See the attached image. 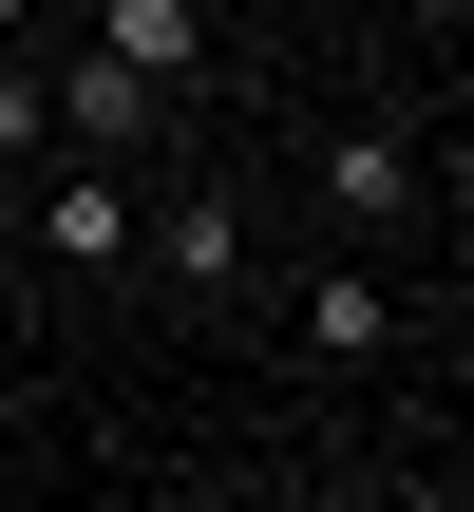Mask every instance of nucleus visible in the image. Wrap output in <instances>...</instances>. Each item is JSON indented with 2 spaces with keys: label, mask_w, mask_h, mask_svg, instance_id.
<instances>
[{
  "label": "nucleus",
  "mask_w": 474,
  "mask_h": 512,
  "mask_svg": "<svg viewBox=\"0 0 474 512\" xmlns=\"http://www.w3.org/2000/svg\"><path fill=\"white\" fill-rule=\"evenodd\" d=\"M0 152H19V171L57 152V114H38V38H0Z\"/></svg>",
  "instance_id": "nucleus-7"
},
{
  "label": "nucleus",
  "mask_w": 474,
  "mask_h": 512,
  "mask_svg": "<svg viewBox=\"0 0 474 512\" xmlns=\"http://www.w3.org/2000/svg\"><path fill=\"white\" fill-rule=\"evenodd\" d=\"M171 285H247V190H171Z\"/></svg>",
  "instance_id": "nucleus-6"
},
{
  "label": "nucleus",
  "mask_w": 474,
  "mask_h": 512,
  "mask_svg": "<svg viewBox=\"0 0 474 512\" xmlns=\"http://www.w3.org/2000/svg\"><path fill=\"white\" fill-rule=\"evenodd\" d=\"M19 228H38V266H57V285L133 266V152H76V171H57V190H38Z\"/></svg>",
  "instance_id": "nucleus-2"
},
{
  "label": "nucleus",
  "mask_w": 474,
  "mask_h": 512,
  "mask_svg": "<svg viewBox=\"0 0 474 512\" xmlns=\"http://www.w3.org/2000/svg\"><path fill=\"white\" fill-rule=\"evenodd\" d=\"M95 38H114L152 95H190V76H209V0H95Z\"/></svg>",
  "instance_id": "nucleus-4"
},
{
  "label": "nucleus",
  "mask_w": 474,
  "mask_h": 512,
  "mask_svg": "<svg viewBox=\"0 0 474 512\" xmlns=\"http://www.w3.org/2000/svg\"><path fill=\"white\" fill-rule=\"evenodd\" d=\"M380 342H399V285H380V266H323V285H304V361L342 380V361H380Z\"/></svg>",
  "instance_id": "nucleus-3"
},
{
  "label": "nucleus",
  "mask_w": 474,
  "mask_h": 512,
  "mask_svg": "<svg viewBox=\"0 0 474 512\" xmlns=\"http://www.w3.org/2000/svg\"><path fill=\"white\" fill-rule=\"evenodd\" d=\"M323 209H342V228H399V209H418V152H399V133H323Z\"/></svg>",
  "instance_id": "nucleus-5"
},
{
  "label": "nucleus",
  "mask_w": 474,
  "mask_h": 512,
  "mask_svg": "<svg viewBox=\"0 0 474 512\" xmlns=\"http://www.w3.org/2000/svg\"><path fill=\"white\" fill-rule=\"evenodd\" d=\"M38 114H57V152H152V76L114 57V38H38Z\"/></svg>",
  "instance_id": "nucleus-1"
},
{
  "label": "nucleus",
  "mask_w": 474,
  "mask_h": 512,
  "mask_svg": "<svg viewBox=\"0 0 474 512\" xmlns=\"http://www.w3.org/2000/svg\"><path fill=\"white\" fill-rule=\"evenodd\" d=\"M0 247H19V152H0Z\"/></svg>",
  "instance_id": "nucleus-8"
}]
</instances>
